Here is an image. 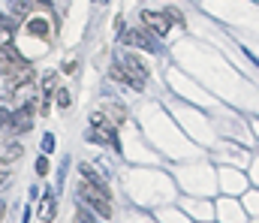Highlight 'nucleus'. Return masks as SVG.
I'll return each mask as SVG.
<instances>
[{
  "mask_svg": "<svg viewBox=\"0 0 259 223\" xmlns=\"http://www.w3.org/2000/svg\"><path fill=\"white\" fill-rule=\"evenodd\" d=\"M9 42H12V30L0 27V46H9Z\"/></svg>",
  "mask_w": 259,
  "mask_h": 223,
  "instance_id": "20",
  "label": "nucleus"
},
{
  "mask_svg": "<svg viewBox=\"0 0 259 223\" xmlns=\"http://www.w3.org/2000/svg\"><path fill=\"white\" fill-rule=\"evenodd\" d=\"M30 127H33V109H15L12 121H9V130L18 136V133H27Z\"/></svg>",
  "mask_w": 259,
  "mask_h": 223,
  "instance_id": "8",
  "label": "nucleus"
},
{
  "mask_svg": "<svg viewBox=\"0 0 259 223\" xmlns=\"http://www.w3.org/2000/svg\"><path fill=\"white\" fill-rule=\"evenodd\" d=\"M78 202H88V208H94L100 217H112V211H115L106 181H84V184H78Z\"/></svg>",
  "mask_w": 259,
  "mask_h": 223,
  "instance_id": "1",
  "label": "nucleus"
},
{
  "mask_svg": "<svg viewBox=\"0 0 259 223\" xmlns=\"http://www.w3.org/2000/svg\"><path fill=\"white\" fill-rule=\"evenodd\" d=\"M112 78L130 84L133 91H145V81H148V67L136 58V55H127L124 61L112 64Z\"/></svg>",
  "mask_w": 259,
  "mask_h": 223,
  "instance_id": "2",
  "label": "nucleus"
},
{
  "mask_svg": "<svg viewBox=\"0 0 259 223\" xmlns=\"http://www.w3.org/2000/svg\"><path fill=\"white\" fill-rule=\"evenodd\" d=\"M55 214H58V202H55V196H52V193H46V196H42V205H39V220L52 223V220H55Z\"/></svg>",
  "mask_w": 259,
  "mask_h": 223,
  "instance_id": "9",
  "label": "nucleus"
},
{
  "mask_svg": "<svg viewBox=\"0 0 259 223\" xmlns=\"http://www.w3.org/2000/svg\"><path fill=\"white\" fill-rule=\"evenodd\" d=\"M103 115H106L112 124H121V121L127 118V112H124V106H121V103H103Z\"/></svg>",
  "mask_w": 259,
  "mask_h": 223,
  "instance_id": "11",
  "label": "nucleus"
},
{
  "mask_svg": "<svg viewBox=\"0 0 259 223\" xmlns=\"http://www.w3.org/2000/svg\"><path fill=\"white\" fill-rule=\"evenodd\" d=\"M3 214H6V205H3V202H0V220H3Z\"/></svg>",
  "mask_w": 259,
  "mask_h": 223,
  "instance_id": "23",
  "label": "nucleus"
},
{
  "mask_svg": "<svg viewBox=\"0 0 259 223\" xmlns=\"http://www.w3.org/2000/svg\"><path fill=\"white\" fill-rule=\"evenodd\" d=\"M142 24L148 27V33H154V36H163L166 30H169V15L166 12H154V9H145L142 12Z\"/></svg>",
  "mask_w": 259,
  "mask_h": 223,
  "instance_id": "4",
  "label": "nucleus"
},
{
  "mask_svg": "<svg viewBox=\"0 0 259 223\" xmlns=\"http://www.w3.org/2000/svg\"><path fill=\"white\" fill-rule=\"evenodd\" d=\"M166 15H169V21H178V24H184V15H181L178 9H166Z\"/></svg>",
  "mask_w": 259,
  "mask_h": 223,
  "instance_id": "19",
  "label": "nucleus"
},
{
  "mask_svg": "<svg viewBox=\"0 0 259 223\" xmlns=\"http://www.w3.org/2000/svg\"><path fill=\"white\" fill-rule=\"evenodd\" d=\"M6 181H9V172H6V166H0V187H3Z\"/></svg>",
  "mask_w": 259,
  "mask_h": 223,
  "instance_id": "21",
  "label": "nucleus"
},
{
  "mask_svg": "<svg viewBox=\"0 0 259 223\" xmlns=\"http://www.w3.org/2000/svg\"><path fill=\"white\" fill-rule=\"evenodd\" d=\"M42 151H46V154L55 151V136H52V133H46V139H42Z\"/></svg>",
  "mask_w": 259,
  "mask_h": 223,
  "instance_id": "17",
  "label": "nucleus"
},
{
  "mask_svg": "<svg viewBox=\"0 0 259 223\" xmlns=\"http://www.w3.org/2000/svg\"><path fill=\"white\" fill-rule=\"evenodd\" d=\"M154 33H145V30H124V42L127 46H136V49H145V52H157V42L151 39Z\"/></svg>",
  "mask_w": 259,
  "mask_h": 223,
  "instance_id": "7",
  "label": "nucleus"
},
{
  "mask_svg": "<svg viewBox=\"0 0 259 223\" xmlns=\"http://www.w3.org/2000/svg\"><path fill=\"white\" fill-rule=\"evenodd\" d=\"M30 3H39V6H46V9L52 6V0H30Z\"/></svg>",
  "mask_w": 259,
  "mask_h": 223,
  "instance_id": "22",
  "label": "nucleus"
},
{
  "mask_svg": "<svg viewBox=\"0 0 259 223\" xmlns=\"http://www.w3.org/2000/svg\"><path fill=\"white\" fill-rule=\"evenodd\" d=\"M12 121V109H0V127H9Z\"/></svg>",
  "mask_w": 259,
  "mask_h": 223,
  "instance_id": "18",
  "label": "nucleus"
},
{
  "mask_svg": "<svg viewBox=\"0 0 259 223\" xmlns=\"http://www.w3.org/2000/svg\"><path fill=\"white\" fill-rule=\"evenodd\" d=\"M91 142H97V145H115V148H118L115 124H112L103 112H97V115L91 118Z\"/></svg>",
  "mask_w": 259,
  "mask_h": 223,
  "instance_id": "3",
  "label": "nucleus"
},
{
  "mask_svg": "<svg viewBox=\"0 0 259 223\" xmlns=\"http://www.w3.org/2000/svg\"><path fill=\"white\" fill-rule=\"evenodd\" d=\"M6 6H9V12L15 15V21L30 18V0H6Z\"/></svg>",
  "mask_w": 259,
  "mask_h": 223,
  "instance_id": "10",
  "label": "nucleus"
},
{
  "mask_svg": "<svg viewBox=\"0 0 259 223\" xmlns=\"http://www.w3.org/2000/svg\"><path fill=\"white\" fill-rule=\"evenodd\" d=\"M9 94H12V100H15V109H36V94H39V87H33L30 81L21 84V87H15V91H9Z\"/></svg>",
  "mask_w": 259,
  "mask_h": 223,
  "instance_id": "6",
  "label": "nucleus"
},
{
  "mask_svg": "<svg viewBox=\"0 0 259 223\" xmlns=\"http://www.w3.org/2000/svg\"><path fill=\"white\" fill-rule=\"evenodd\" d=\"M27 30H30L33 36H49V24L42 21V15H39V18H30V21H27Z\"/></svg>",
  "mask_w": 259,
  "mask_h": 223,
  "instance_id": "12",
  "label": "nucleus"
},
{
  "mask_svg": "<svg viewBox=\"0 0 259 223\" xmlns=\"http://www.w3.org/2000/svg\"><path fill=\"white\" fill-rule=\"evenodd\" d=\"M55 103H58L61 109H66V106L72 103V97H69V91H66V87H58V91H55Z\"/></svg>",
  "mask_w": 259,
  "mask_h": 223,
  "instance_id": "13",
  "label": "nucleus"
},
{
  "mask_svg": "<svg viewBox=\"0 0 259 223\" xmlns=\"http://www.w3.org/2000/svg\"><path fill=\"white\" fill-rule=\"evenodd\" d=\"M75 223H97L94 217H91V211L84 208V202L78 205V211H75Z\"/></svg>",
  "mask_w": 259,
  "mask_h": 223,
  "instance_id": "14",
  "label": "nucleus"
},
{
  "mask_svg": "<svg viewBox=\"0 0 259 223\" xmlns=\"http://www.w3.org/2000/svg\"><path fill=\"white\" fill-rule=\"evenodd\" d=\"M33 169H36V175H49V157H39Z\"/></svg>",
  "mask_w": 259,
  "mask_h": 223,
  "instance_id": "15",
  "label": "nucleus"
},
{
  "mask_svg": "<svg viewBox=\"0 0 259 223\" xmlns=\"http://www.w3.org/2000/svg\"><path fill=\"white\" fill-rule=\"evenodd\" d=\"M21 142H15V136H0V163L3 166H12L15 160H21Z\"/></svg>",
  "mask_w": 259,
  "mask_h": 223,
  "instance_id": "5",
  "label": "nucleus"
},
{
  "mask_svg": "<svg viewBox=\"0 0 259 223\" xmlns=\"http://www.w3.org/2000/svg\"><path fill=\"white\" fill-rule=\"evenodd\" d=\"M15 24H18V21H12L6 12H0V27H6V30H15Z\"/></svg>",
  "mask_w": 259,
  "mask_h": 223,
  "instance_id": "16",
  "label": "nucleus"
}]
</instances>
